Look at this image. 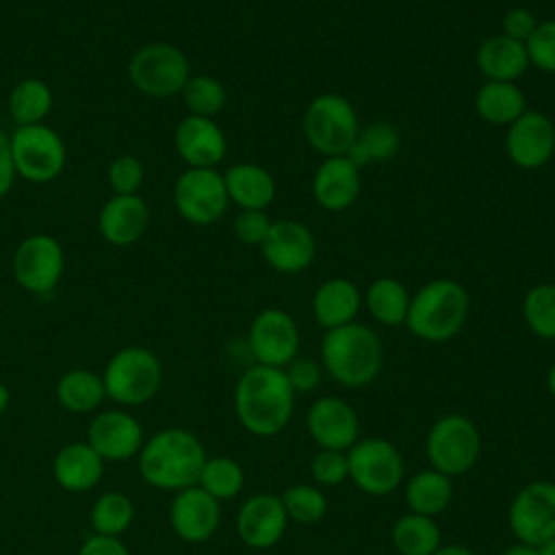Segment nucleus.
Returning <instances> with one entry per match:
<instances>
[{
  "label": "nucleus",
  "instance_id": "14",
  "mask_svg": "<svg viewBox=\"0 0 555 555\" xmlns=\"http://www.w3.org/2000/svg\"><path fill=\"white\" fill-rule=\"evenodd\" d=\"M299 327L282 308L260 310L247 327V349L256 364L284 369L299 356Z\"/></svg>",
  "mask_w": 555,
  "mask_h": 555
},
{
  "label": "nucleus",
  "instance_id": "2",
  "mask_svg": "<svg viewBox=\"0 0 555 555\" xmlns=\"http://www.w3.org/2000/svg\"><path fill=\"white\" fill-rule=\"evenodd\" d=\"M139 473L156 490L180 492L197 483L206 462L204 442L184 427H165L143 442Z\"/></svg>",
  "mask_w": 555,
  "mask_h": 555
},
{
  "label": "nucleus",
  "instance_id": "26",
  "mask_svg": "<svg viewBox=\"0 0 555 555\" xmlns=\"http://www.w3.org/2000/svg\"><path fill=\"white\" fill-rule=\"evenodd\" d=\"M230 204L238 210H267L278 193L275 178L258 163H234L223 171Z\"/></svg>",
  "mask_w": 555,
  "mask_h": 555
},
{
  "label": "nucleus",
  "instance_id": "28",
  "mask_svg": "<svg viewBox=\"0 0 555 555\" xmlns=\"http://www.w3.org/2000/svg\"><path fill=\"white\" fill-rule=\"evenodd\" d=\"M403 499L408 512L438 518L453 501V479L434 468L416 470L403 481Z\"/></svg>",
  "mask_w": 555,
  "mask_h": 555
},
{
  "label": "nucleus",
  "instance_id": "23",
  "mask_svg": "<svg viewBox=\"0 0 555 555\" xmlns=\"http://www.w3.org/2000/svg\"><path fill=\"white\" fill-rule=\"evenodd\" d=\"M147 225L150 208L141 195H111L98 212V232L115 247L141 241Z\"/></svg>",
  "mask_w": 555,
  "mask_h": 555
},
{
  "label": "nucleus",
  "instance_id": "48",
  "mask_svg": "<svg viewBox=\"0 0 555 555\" xmlns=\"http://www.w3.org/2000/svg\"><path fill=\"white\" fill-rule=\"evenodd\" d=\"M434 555H477V553L464 544H440L434 551Z\"/></svg>",
  "mask_w": 555,
  "mask_h": 555
},
{
  "label": "nucleus",
  "instance_id": "1",
  "mask_svg": "<svg viewBox=\"0 0 555 555\" xmlns=\"http://www.w3.org/2000/svg\"><path fill=\"white\" fill-rule=\"evenodd\" d=\"M295 390L284 369L251 364L234 384V414L241 427L256 438H273L295 414Z\"/></svg>",
  "mask_w": 555,
  "mask_h": 555
},
{
  "label": "nucleus",
  "instance_id": "10",
  "mask_svg": "<svg viewBox=\"0 0 555 555\" xmlns=\"http://www.w3.org/2000/svg\"><path fill=\"white\" fill-rule=\"evenodd\" d=\"M15 173L28 182H52L67 163V147L61 134L46 126H15L9 137Z\"/></svg>",
  "mask_w": 555,
  "mask_h": 555
},
{
  "label": "nucleus",
  "instance_id": "45",
  "mask_svg": "<svg viewBox=\"0 0 555 555\" xmlns=\"http://www.w3.org/2000/svg\"><path fill=\"white\" fill-rule=\"evenodd\" d=\"M538 26V20L535 15L525 9V7H512L503 13V20H501V33L516 39V41H527L529 35L533 33V28Z\"/></svg>",
  "mask_w": 555,
  "mask_h": 555
},
{
  "label": "nucleus",
  "instance_id": "22",
  "mask_svg": "<svg viewBox=\"0 0 555 555\" xmlns=\"http://www.w3.org/2000/svg\"><path fill=\"white\" fill-rule=\"evenodd\" d=\"M173 147L189 167H217L225 158L228 141L215 119L186 115L173 130Z\"/></svg>",
  "mask_w": 555,
  "mask_h": 555
},
{
  "label": "nucleus",
  "instance_id": "51",
  "mask_svg": "<svg viewBox=\"0 0 555 555\" xmlns=\"http://www.w3.org/2000/svg\"><path fill=\"white\" fill-rule=\"evenodd\" d=\"M546 390H548V395L555 399V360L551 362V366H548V371H546Z\"/></svg>",
  "mask_w": 555,
  "mask_h": 555
},
{
  "label": "nucleus",
  "instance_id": "4",
  "mask_svg": "<svg viewBox=\"0 0 555 555\" xmlns=\"http://www.w3.org/2000/svg\"><path fill=\"white\" fill-rule=\"evenodd\" d=\"M470 297L464 284L453 278L425 282L410 299L405 327L423 343H447L466 325Z\"/></svg>",
  "mask_w": 555,
  "mask_h": 555
},
{
  "label": "nucleus",
  "instance_id": "21",
  "mask_svg": "<svg viewBox=\"0 0 555 555\" xmlns=\"http://www.w3.org/2000/svg\"><path fill=\"white\" fill-rule=\"evenodd\" d=\"M362 178L345 154L325 156L312 176V199L327 212H343L351 208L360 195Z\"/></svg>",
  "mask_w": 555,
  "mask_h": 555
},
{
  "label": "nucleus",
  "instance_id": "5",
  "mask_svg": "<svg viewBox=\"0 0 555 555\" xmlns=\"http://www.w3.org/2000/svg\"><path fill=\"white\" fill-rule=\"evenodd\" d=\"M102 382L111 401L126 408L145 405L160 390L163 364L152 349L128 345L111 356Z\"/></svg>",
  "mask_w": 555,
  "mask_h": 555
},
{
  "label": "nucleus",
  "instance_id": "7",
  "mask_svg": "<svg viewBox=\"0 0 555 555\" xmlns=\"http://www.w3.org/2000/svg\"><path fill=\"white\" fill-rule=\"evenodd\" d=\"M301 128L308 145L325 158L349 152L360 132V121L349 98L327 91L308 102Z\"/></svg>",
  "mask_w": 555,
  "mask_h": 555
},
{
  "label": "nucleus",
  "instance_id": "37",
  "mask_svg": "<svg viewBox=\"0 0 555 555\" xmlns=\"http://www.w3.org/2000/svg\"><path fill=\"white\" fill-rule=\"evenodd\" d=\"M522 321L529 332L542 340H555V284L531 286L520 304Z\"/></svg>",
  "mask_w": 555,
  "mask_h": 555
},
{
  "label": "nucleus",
  "instance_id": "40",
  "mask_svg": "<svg viewBox=\"0 0 555 555\" xmlns=\"http://www.w3.org/2000/svg\"><path fill=\"white\" fill-rule=\"evenodd\" d=\"M310 479L319 488H336L349 479V464H347V451H330V449H317V453L310 457Z\"/></svg>",
  "mask_w": 555,
  "mask_h": 555
},
{
  "label": "nucleus",
  "instance_id": "25",
  "mask_svg": "<svg viewBox=\"0 0 555 555\" xmlns=\"http://www.w3.org/2000/svg\"><path fill=\"white\" fill-rule=\"evenodd\" d=\"M104 460L87 440L63 444L52 460L54 481L67 492H87L104 477Z\"/></svg>",
  "mask_w": 555,
  "mask_h": 555
},
{
  "label": "nucleus",
  "instance_id": "19",
  "mask_svg": "<svg viewBox=\"0 0 555 555\" xmlns=\"http://www.w3.org/2000/svg\"><path fill=\"white\" fill-rule=\"evenodd\" d=\"M87 442L104 462H126L143 447V427L126 410L98 412L87 429Z\"/></svg>",
  "mask_w": 555,
  "mask_h": 555
},
{
  "label": "nucleus",
  "instance_id": "27",
  "mask_svg": "<svg viewBox=\"0 0 555 555\" xmlns=\"http://www.w3.org/2000/svg\"><path fill=\"white\" fill-rule=\"evenodd\" d=\"M477 69L486 80L516 82L529 69V56L522 41L503 33L486 37L475 54Z\"/></svg>",
  "mask_w": 555,
  "mask_h": 555
},
{
  "label": "nucleus",
  "instance_id": "11",
  "mask_svg": "<svg viewBox=\"0 0 555 555\" xmlns=\"http://www.w3.org/2000/svg\"><path fill=\"white\" fill-rule=\"evenodd\" d=\"M173 206L193 225H212L225 217L230 197L217 167H186L173 182Z\"/></svg>",
  "mask_w": 555,
  "mask_h": 555
},
{
  "label": "nucleus",
  "instance_id": "3",
  "mask_svg": "<svg viewBox=\"0 0 555 555\" xmlns=\"http://www.w3.org/2000/svg\"><path fill=\"white\" fill-rule=\"evenodd\" d=\"M319 356L325 375L343 388H364L373 384L384 366L379 334L358 321L323 332Z\"/></svg>",
  "mask_w": 555,
  "mask_h": 555
},
{
  "label": "nucleus",
  "instance_id": "36",
  "mask_svg": "<svg viewBox=\"0 0 555 555\" xmlns=\"http://www.w3.org/2000/svg\"><path fill=\"white\" fill-rule=\"evenodd\" d=\"M89 518L93 533L119 538L134 520V503L128 494L111 490L93 501Z\"/></svg>",
  "mask_w": 555,
  "mask_h": 555
},
{
  "label": "nucleus",
  "instance_id": "47",
  "mask_svg": "<svg viewBox=\"0 0 555 555\" xmlns=\"http://www.w3.org/2000/svg\"><path fill=\"white\" fill-rule=\"evenodd\" d=\"M15 178H17V173L13 167L11 143H9V137L4 132H0V197H4L11 191Z\"/></svg>",
  "mask_w": 555,
  "mask_h": 555
},
{
  "label": "nucleus",
  "instance_id": "29",
  "mask_svg": "<svg viewBox=\"0 0 555 555\" xmlns=\"http://www.w3.org/2000/svg\"><path fill=\"white\" fill-rule=\"evenodd\" d=\"M412 293L408 286L390 275L375 278L362 293V308L369 317L386 327H399L405 323Z\"/></svg>",
  "mask_w": 555,
  "mask_h": 555
},
{
  "label": "nucleus",
  "instance_id": "20",
  "mask_svg": "<svg viewBox=\"0 0 555 555\" xmlns=\"http://www.w3.org/2000/svg\"><path fill=\"white\" fill-rule=\"evenodd\" d=\"M169 525L182 542H208L221 525V503L199 486L173 492L169 505Z\"/></svg>",
  "mask_w": 555,
  "mask_h": 555
},
{
  "label": "nucleus",
  "instance_id": "33",
  "mask_svg": "<svg viewBox=\"0 0 555 555\" xmlns=\"http://www.w3.org/2000/svg\"><path fill=\"white\" fill-rule=\"evenodd\" d=\"M54 104V93L50 85L41 78H24L13 85L9 93V115L15 126L43 124Z\"/></svg>",
  "mask_w": 555,
  "mask_h": 555
},
{
  "label": "nucleus",
  "instance_id": "30",
  "mask_svg": "<svg viewBox=\"0 0 555 555\" xmlns=\"http://www.w3.org/2000/svg\"><path fill=\"white\" fill-rule=\"evenodd\" d=\"M475 111L486 124L507 128L527 111V98L516 82L486 80L475 91Z\"/></svg>",
  "mask_w": 555,
  "mask_h": 555
},
{
  "label": "nucleus",
  "instance_id": "44",
  "mask_svg": "<svg viewBox=\"0 0 555 555\" xmlns=\"http://www.w3.org/2000/svg\"><path fill=\"white\" fill-rule=\"evenodd\" d=\"M271 223L273 221L269 219L267 210H238L232 221V232L243 245L260 247L264 236L269 234Z\"/></svg>",
  "mask_w": 555,
  "mask_h": 555
},
{
  "label": "nucleus",
  "instance_id": "50",
  "mask_svg": "<svg viewBox=\"0 0 555 555\" xmlns=\"http://www.w3.org/2000/svg\"><path fill=\"white\" fill-rule=\"evenodd\" d=\"M9 403H11V392H9L7 384H4V382H0V416L7 412Z\"/></svg>",
  "mask_w": 555,
  "mask_h": 555
},
{
  "label": "nucleus",
  "instance_id": "32",
  "mask_svg": "<svg viewBox=\"0 0 555 555\" xmlns=\"http://www.w3.org/2000/svg\"><path fill=\"white\" fill-rule=\"evenodd\" d=\"M106 399L102 375L89 369H72L56 382V401L72 414H89Z\"/></svg>",
  "mask_w": 555,
  "mask_h": 555
},
{
  "label": "nucleus",
  "instance_id": "9",
  "mask_svg": "<svg viewBox=\"0 0 555 555\" xmlns=\"http://www.w3.org/2000/svg\"><path fill=\"white\" fill-rule=\"evenodd\" d=\"M349 481L369 496H386L405 481V462L395 442L382 436L358 438L347 449Z\"/></svg>",
  "mask_w": 555,
  "mask_h": 555
},
{
  "label": "nucleus",
  "instance_id": "6",
  "mask_svg": "<svg viewBox=\"0 0 555 555\" xmlns=\"http://www.w3.org/2000/svg\"><path fill=\"white\" fill-rule=\"evenodd\" d=\"M429 468L453 477L470 473L481 455V431L477 423L460 412L438 416L425 436Z\"/></svg>",
  "mask_w": 555,
  "mask_h": 555
},
{
  "label": "nucleus",
  "instance_id": "41",
  "mask_svg": "<svg viewBox=\"0 0 555 555\" xmlns=\"http://www.w3.org/2000/svg\"><path fill=\"white\" fill-rule=\"evenodd\" d=\"M143 178H145L143 163L132 154L115 156L106 169V180L113 195H139Z\"/></svg>",
  "mask_w": 555,
  "mask_h": 555
},
{
  "label": "nucleus",
  "instance_id": "42",
  "mask_svg": "<svg viewBox=\"0 0 555 555\" xmlns=\"http://www.w3.org/2000/svg\"><path fill=\"white\" fill-rule=\"evenodd\" d=\"M529 65L544 74H555V17L538 22L525 41Z\"/></svg>",
  "mask_w": 555,
  "mask_h": 555
},
{
  "label": "nucleus",
  "instance_id": "35",
  "mask_svg": "<svg viewBox=\"0 0 555 555\" xmlns=\"http://www.w3.org/2000/svg\"><path fill=\"white\" fill-rule=\"evenodd\" d=\"M195 486L206 490L219 503L230 501V499H236L243 492L245 470L234 457H228V455L206 457Z\"/></svg>",
  "mask_w": 555,
  "mask_h": 555
},
{
  "label": "nucleus",
  "instance_id": "31",
  "mask_svg": "<svg viewBox=\"0 0 555 555\" xmlns=\"http://www.w3.org/2000/svg\"><path fill=\"white\" fill-rule=\"evenodd\" d=\"M390 544L399 555H434L442 544V531L436 518L405 512L390 527Z\"/></svg>",
  "mask_w": 555,
  "mask_h": 555
},
{
  "label": "nucleus",
  "instance_id": "43",
  "mask_svg": "<svg viewBox=\"0 0 555 555\" xmlns=\"http://www.w3.org/2000/svg\"><path fill=\"white\" fill-rule=\"evenodd\" d=\"M284 373H286V379H288L291 388L295 390V395H310V392L319 390L323 375H325L321 362L314 358H308V356L293 358L284 366Z\"/></svg>",
  "mask_w": 555,
  "mask_h": 555
},
{
  "label": "nucleus",
  "instance_id": "17",
  "mask_svg": "<svg viewBox=\"0 0 555 555\" xmlns=\"http://www.w3.org/2000/svg\"><path fill=\"white\" fill-rule=\"evenodd\" d=\"M264 262L284 275L304 273L317 256V238L312 230L297 219H278L260 245Z\"/></svg>",
  "mask_w": 555,
  "mask_h": 555
},
{
  "label": "nucleus",
  "instance_id": "12",
  "mask_svg": "<svg viewBox=\"0 0 555 555\" xmlns=\"http://www.w3.org/2000/svg\"><path fill=\"white\" fill-rule=\"evenodd\" d=\"M507 527L516 542L540 546L555 538V481L525 483L509 501Z\"/></svg>",
  "mask_w": 555,
  "mask_h": 555
},
{
  "label": "nucleus",
  "instance_id": "34",
  "mask_svg": "<svg viewBox=\"0 0 555 555\" xmlns=\"http://www.w3.org/2000/svg\"><path fill=\"white\" fill-rule=\"evenodd\" d=\"M401 147L399 130L388 121H373L360 128L353 145L345 154L356 167H364L369 163H386L397 156Z\"/></svg>",
  "mask_w": 555,
  "mask_h": 555
},
{
  "label": "nucleus",
  "instance_id": "24",
  "mask_svg": "<svg viewBox=\"0 0 555 555\" xmlns=\"http://www.w3.org/2000/svg\"><path fill=\"white\" fill-rule=\"evenodd\" d=\"M310 308L314 323L327 332L356 321L362 310V291L349 278H330L317 286Z\"/></svg>",
  "mask_w": 555,
  "mask_h": 555
},
{
  "label": "nucleus",
  "instance_id": "49",
  "mask_svg": "<svg viewBox=\"0 0 555 555\" xmlns=\"http://www.w3.org/2000/svg\"><path fill=\"white\" fill-rule=\"evenodd\" d=\"M499 555H540L535 546H529V544H522V542H514L509 546H505Z\"/></svg>",
  "mask_w": 555,
  "mask_h": 555
},
{
  "label": "nucleus",
  "instance_id": "8",
  "mask_svg": "<svg viewBox=\"0 0 555 555\" xmlns=\"http://www.w3.org/2000/svg\"><path fill=\"white\" fill-rule=\"evenodd\" d=\"M191 78V63L186 54L167 41H150L137 48L128 61L130 85L156 100L180 95Z\"/></svg>",
  "mask_w": 555,
  "mask_h": 555
},
{
  "label": "nucleus",
  "instance_id": "18",
  "mask_svg": "<svg viewBox=\"0 0 555 555\" xmlns=\"http://www.w3.org/2000/svg\"><path fill=\"white\" fill-rule=\"evenodd\" d=\"M288 522L280 494L256 492L241 503L234 527L238 540L247 548L267 551L284 538Z\"/></svg>",
  "mask_w": 555,
  "mask_h": 555
},
{
  "label": "nucleus",
  "instance_id": "52",
  "mask_svg": "<svg viewBox=\"0 0 555 555\" xmlns=\"http://www.w3.org/2000/svg\"><path fill=\"white\" fill-rule=\"evenodd\" d=\"M538 548V553L540 555H555V538H551V540H546V542H542L540 546H535Z\"/></svg>",
  "mask_w": 555,
  "mask_h": 555
},
{
  "label": "nucleus",
  "instance_id": "46",
  "mask_svg": "<svg viewBox=\"0 0 555 555\" xmlns=\"http://www.w3.org/2000/svg\"><path fill=\"white\" fill-rule=\"evenodd\" d=\"M76 555H130V551L121 542V538L93 533V535L85 538V542L80 544Z\"/></svg>",
  "mask_w": 555,
  "mask_h": 555
},
{
  "label": "nucleus",
  "instance_id": "38",
  "mask_svg": "<svg viewBox=\"0 0 555 555\" xmlns=\"http://www.w3.org/2000/svg\"><path fill=\"white\" fill-rule=\"evenodd\" d=\"M182 104L189 115L215 119L228 104V91L221 80L208 74H191L184 89L180 91Z\"/></svg>",
  "mask_w": 555,
  "mask_h": 555
},
{
  "label": "nucleus",
  "instance_id": "39",
  "mask_svg": "<svg viewBox=\"0 0 555 555\" xmlns=\"http://www.w3.org/2000/svg\"><path fill=\"white\" fill-rule=\"evenodd\" d=\"M280 501L288 520L297 525H317L327 514V496L323 488L314 483H291L280 494Z\"/></svg>",
  "mask_w": 555,
  "mask_h": 555
},
{
  "label": "nucleus",
  "instance_id": "15",
  "mask_svg": "<svg viewBox=\"0 0 555 555\" xmlns=\"http://www.w3.org/2000/svg\"><path fill=\"white\" fill-rule=\"evenodd\" d=\"M503 147L512 165L525 171L542 169L555 154V124L542 113L527 108L505 128Z\"/></svg>",
  "mask_w": 555,
  "mask_h": 555
},
{
  "label": "nucleus",
  "instance_id": "13",
  "mask_svg": "<svg viewBox=\"0 0 555 555\" xmlns=\"http://www.w3.org/2000/svg\"><path fill=\"white\" fill-rule=\"evenodd\" d=\"M15 282L35 295L52 293L65 271V251L61 243L46 232L28 234L13 254Z\"/></svg>",
  "mask_w": 555,
  "mask_h": 555
},
{
  "label": "nucleus",
  "instance_id": "16",
  "mask_svg": "<svg viewBox=\"0 0 555 555\" xmlns=\"http://www.w3.org/2000/svg\"><path fill=\"white\" fill-rule=\"evenodd\" d=\"M306 429L317 449L347 451L360 438V418L349 401L323 395L308 405Z\"/></svg>",
  "mask_w": 555,
  "mask_h": 555
}]
</instances>
